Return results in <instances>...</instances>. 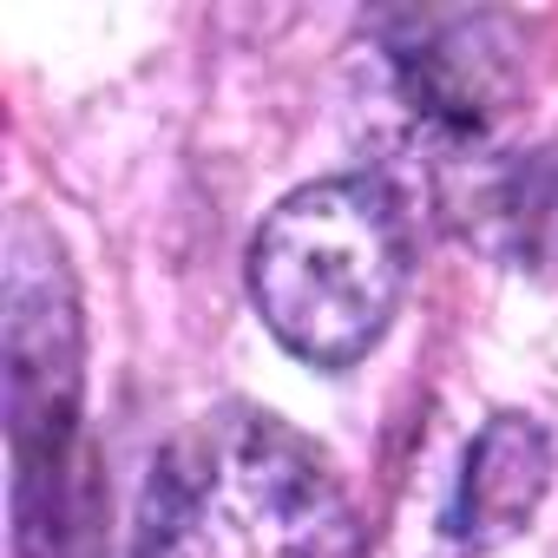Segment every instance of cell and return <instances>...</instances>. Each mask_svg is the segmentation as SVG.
<instances>
[{
    "instance_id": "1",
    "label": "cell",
    "mask_w": 558,
    "mask_h": 558,
    "mask_svg": "<svg viewBox=\"0 0 558 558\" xmlns=\"http://www.w3.org/2000/svg\"><path fill=\"white\" fill-rule=\"evenodd\" d=\"M132 558H362V525L290 421L210 408L151 460Z\"/></svg>"
},
{
    "instance_id": "3",
    "label": "cell",
    "mask_w": 558,
    "mask_h": 558,
    "mask_svg": "<svg viewBox=\"0 0 558 558\" xmlns=\"http://www.w3.org/2000/svg\"><path fill=\"white\" fill-rule=\"evenodd\" d=\"M8 440H14V558H66L80 466V296L60 236L14 210L8 223Z\"/></svg>"
},
{
    "instance_id": "5",
    "label": "cell",
    "mask_w": 558,
    "mask_h": 558,
    "mask_svg": "<svg viewBox=\"0 0 558 558\" xmlns=\"http://www.w3.org/2000/svg\"><path fill=\"white\" fill-rule=\"evenodd\" d=\"M551 486V440L532 414H493L466 447L460 493H453V538L460 545H506Z\"/></svg>"
},
{
    "instance_id": "4",
    "label": "cell",
    "mask_w": 558,
    "mask_h": 558,
    "mask_svg": "<svg viewBox=\"0 0 558 558\" xmlns=\"http://www.w3.org/2000/svg\"><path fill=\"white\" fill-rule=\"evenodd\" d=\"M525 40L506 14H381L375 60L414 138L453 165H480L519 99Z\"/></svg>"
},
{
    "instance_id": "6",
    "label": "cell",
    "mask_w": 558,
    "mask_h": 558,
    "mask_svg": "<svg viewBox=\"0 0 558 558\" xmlns=\"http://www.w3.org/2000/svg\"><path fill=\"white\" fill-rule=\"evenodd\" d=\"M473 223L499 256L558 269V151L493 165L473 191Z\"/></svg>"
},
{
    "instance_id": "2",
    "label": "cell",
    "mask_w": 558,
    "mask_h": 558,
    "mask_svg": "<svg viewBox=\"0 0 558 558\" xmlns=\"http://www.w3.org/2000/svg\"><path fill=\"white\" fill-rule=\"evenodd\" d=\"M408 290V223L381 178H323L283 197L250 243V296L310 368L362 362Z\"/></svg>"
}]
</instances>
